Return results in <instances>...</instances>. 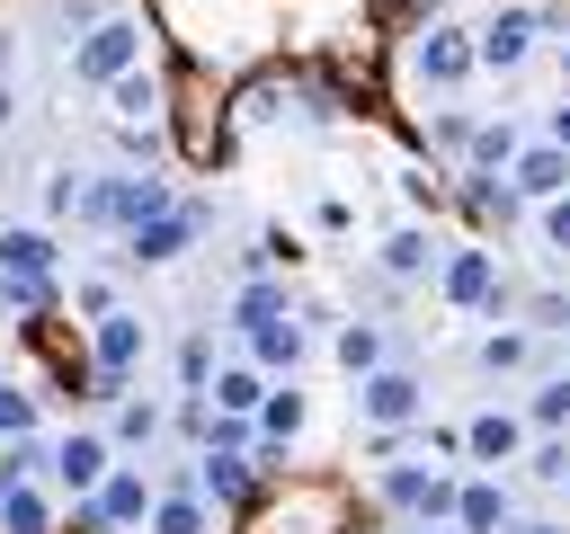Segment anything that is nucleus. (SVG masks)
Wrapping results in <instances>:
<instances>
[{"label":"nucleus","instance_id":"1","mask_svg":"<svg viewBox=\"0 0 570 534\" xmlns=\"http://www.w3.org/2000/svg\"><path fill=\"white\" fill-rule=\"evenodd\" d=\"M374 498H383V507H401V516H419V525H454L463 481H454V472H436V463H392V472L374 481Z\"/></svg>","mask_w":570,"mask_h":534},{"label":"nucleus","instance_id":"2","mask_svg":"<svg viewBox=\"0 0 570 534\" xmlns=\"http://www.w3.org/2000/svg\"><path fill=\"white\" fill-rule=\"evenodd\" d=\"M125 71H142V36H134V18H98V27L71 44V80H98V89H116Z\"/></svg>","mask_w":570,"mask_h":534},{"label":"nucleus","instance_id":"3","mask_svg":"<svg viewBox=\"0 0 570 534\" xmlns=\"http://www.w3.org/2000/svg\"><path fill=\"white\" fill-rule=\"evenodd\" d=\"M419 409H428V383H419L410 365H383V374H365V383H356V418H365L374 436H401Z\"/></svg>","mask_w":570,"mask_h":534},{"label":"nucleus","instance_id":"4","mask_svg":"<svg viewBox=\"0 0 570 534\" xmlns=\"http://www.w3.org/2000/svg\"><path fill=\"white\" fill-rule=\"evenodd\" d=\"M436 294L454 303V312H508V285H499V258L490 249H445V267H436Z\"/></svg>","mask_w":570,"mask_h":534},{"label":"nucleus","instance_id":"5","mask_svg":"<svg viewBox=\"0 0 570 534\" xmlns=\"http://www.w3.org/2000/svg\"><path fill=\"white\" fill-rule=\"evenodd\" d=\"M134 365H142V320H134V312H107L98 338H89V383H98L107 400H125Z\"/></svg>","mask_w":570,"mask_h":534},{"label":"nucleus","instance_id":"6","mask_svg":"<svg viewBox=\"0 0 570 534\" xmlns=\"http://www.w3.org/2000/svg\"><path fill=\"white\" fill-rule=\"evenodd\" d=\"M534 27H543V9H525V0L490 9V18L472 27V53H481V71H517V62L534 53Z\"/></svg>","mask_w":570,"mask_h":534},{"label":"nucleus","instance_id":"7","mask_svg":"<svg viewBox=\"0 0 570 534\" xmlns=\"http://www.w3.org/2000/svg\"><path fill=\"white\" fill-rule=\"evenodd\" d=\"M80 507L98 516V534H116V525H151L160 490H151V472H142V463H116V472L98 481V498H80Z\"/></svg>","mask_w":570,"mask_h":534},{"label":"nucleus","instance_id":"8","mask_svg":"<svg viewBox=\"0 0 570 534\" xmlns=\"http://www.w3.org/2000/svg\"><path fill=\"white\" fill-rule=\"evenodd\" d=\"M410 71H419L428 89H454V80H472V71H481V53H472V36H463V27H428V36L410 44Z\"/></svg>","mask_w":570,"mask_h":534},{"label":"nucleus","instance_id":"9","mask_svg":"<svg viewBox=\"0 0 570 534\" xmlns=\"http://www.w3.org/2000/svg\"><path fill=\"white\" fill-rule=\"evenodd\" d=\"M116 472V445L107 436H89V427H71L62 445H53V481L71 490V498H98V481Z\"/></svg>","mask_w":570,"mask_h":534},{"label":"nucleus","instance_id":"10","mask_svg":"<svg viewBox=\"0 0 570 534\" xmlns=\"http://www.w3.org/2000/svg\"><path fill=\"white\" fill-rule=\"evenodd\" d=\"M508 187H517L525 205H552V196H570V151H561V142H534V151H517V160H508Z\"/></svg>","mask_w":570,"mask_h":534},{"label":"nucleus","instance_id":"11","mask_svg":"<svg viewBox=\"0 0 570 534\" xmlns=\"http://www.w3.org/2000/svg\"><path fill=\"white\" fill-rule=\"evenodd\" d=\"M463 454H472V463H517V454H525V409H481V418H463Z\"/></svg>","mask_w":570,"mask_h":534},{"label":"nucleus","instance_id":"12","mask_svg":"<svg viewBox=\"0 0 570 534\" xmlns=\"http://www.w3.org/2000/svg\"><path fill=\"white\" fill-rule=\"evenodd\" d=\"M249 481H258V463H249V454H232V445H205V454H196V490H205L214 507H240V498H249Z\"/></svg>","mask_w":570,"mask_h":534},{"label":"nucleus","instance_id":"13","mask_svg":"<svg viewBox=\"0 0 570 534\" xmlns=\"http://www.w3.org/2000/svg\"><path fill=\"white\" fill-rule=\"evenodd\" d=\"M196 231H205V205H169V214H151V222L134 231V258H151V267H160V258H178Z\"/></svg>","mask_w":570,"mask_h":534},{"label":"nucleus","instance_id":"14","mask_svg":"<svg viewBox=\"0 0 570 534\" xmlns=\"http://www.w3.org/2000/svg\"><path fill=\"white\" fill-rule=\"evenodd\" d=\"M53 231L45 222H18V231H0V276H53Z\"/></svg>","mask_w":570,"mask_h":534},{"label":"nucleus","instance_id":"15","mask_svg":"<svg viewBox=\"0 0 570 534\" xmlns=\"http://www.w3.org/2000/svg\"><path fill=\"white\" fill-rule=\"evenodd\" d=\"M436 267H445V240H436V231H419V222H410V231H392V240H383V276H401V285H410V276H436Z\"/></svg>","mask_w":570,"mask_h":534},{"label":"nucleus","instance_id":"16","mask_svg":"<svg viewBox=\"0 0 570 534\" xmlns=\"http://www.w3.org/2000/svg\"><path fill=\"white\" fill-rule=\"evenodd\" d=\"M499 525H508V481H463L454 534H499Z\"/></svg>","mask_w":570,"mask_h":534},{"label":"nucleus","instance_id":"17","mask_svg":"<svg viewBox=\"0 0 570 534\" xmlns=\"http://www.w3.org/2000/svg\"><path fill=\"white\" fill-rule=\"evenodd\" d=\"M249 356H258V374H294V365H303V320L285 312V320L249 329Z\"/></svg>","mask_w":570,"mask_h":534},{"label":"nucleus","instance_id":"18","mask_svg":"<svg viewBox=\"0 0 570 534\" xmlns=\"http://www.w3.org/2000/svg\"><path fill=\"white\" fill-rule=\"evenodd\" d=\"M151 534H214V498L187 481V490H169L160 507H151Z\"/></svg>","mask_w":570,"mask_h":534},{"label":"nucleus","instance_id":"19","mask_svg":"<svg viewBox=\"0 0 570 534\" xmlns=\"http://www.w3.org/2000/svg\"><path fill=\"white\" fill-rule=\"evenodd\" d=\"M294 303H285V285L276 276H249L240 294H232V329H267V320H285Z\"/></svg>","mask_w":570,"mask_h":534},{"label":"nucleus","instance_id":"20","mask_svg":"<svg viewBox=\"0 0 570 534\" xmlns=\"http://www.w3.org/2000/svg\"><path fill=\"white\" fill-rule=\"evenodd\" d=\"M338 365H347L356 383H365V374H383V365H392L383 329H374V320H338Z\"/></svg>","mask_w":570,"mask_h":534},{"label":"nucleus","instance_id":"21","mask_svg":"<svg viewBox=\"0 0 570 534\" xmlns=\"http://www.w3.org/2000/svg\"><path fill=\"white\" fill-rule=\"evenodd\" d=\"M0 534H53V498L27 481V490H0Z\"/></svg>","mask_w":570,"mask_h":534},{"label":"nucleus","instance_id":"22","mask_svg":"<svg viewBox=\"0 0 570 534\" xmlns=\"http://www.w3.org/2000/svg\"><path fill=\"white\" fill-rule=\"evenodd\" d=\"M472 356H481V374H525L534 365V329H490Z\"/></svg>","mask_w":570,"mask_h":534},{"label":"nucleus","instance_id":"23","mask_svg":"<svg viewBox=\"0 0 570 534\" xmlns=\"http://www.w3.org/2000/svg\"><path fill=\"white\" fill-rule=\"evenodd\" d=\"M205 400H214V409H232V418H249V409H258V400H267V383H258V365H223V374H214V392H205Z\"/></svg>","mask_w":570,"mask_h":534},{"label":"nucleus","instance_id":"24","mask_svg":"<svg viewBox=\"0 0 570 534\" xmlns=\"http://www.w3.org/2000/svg\"><path fill=\"white\" fill-rule=\"evenodd\" d=\"M107 98H116V116H125V125H151V116H160V80H151V71H125Z\"/></svg>","mask_w":570,"mask_h":534},{"label":"nucleus","instance_id":"25","mask_svg":"<svg viewBox=\"0 0 570 534\" xmlns=\"http://www.w3.org/2000/svg\"><path fill=\"white\" fill-rule=\"evenodd\" d=\"M463 151H472V178H490V169H508V160H517V125H472V142H463Z\"/></svg>","mask_w":570,"mask_h":534},{"label":"nucleus","instance_id":"26","mask_svg":"<svg viewBox=\"0 0 570 534\" xmlns=\"http://www.w3.org/2000/svg\"><path fill=\"white\" fill-rule=\"evenodd\" d=\"M525 427H543V436H561V427H570V374L534 383V400H525Z\"/></svg>","mask_w":570,"mask_h":534},{"label":"nucleus","instance_id":"27","mask_svg":"<svg viewBox=\"0 0 570 534\" xmlns=\"http://www.w3.org/2000/svg\"><path fill=\"white\" fill-rule=\"evenodd\" d=\"M169 418H160V400H116V436L107 445H151Z\"/></svg>","mask_w":570,"mask_h":534},{"label":"nucleus","instance_id":"28","mask_svg":"<svg viewBox=\"0 0 570 534\" xmlns=\"http://www.w3.org/2000/svg\"><path fill=\"white\" fill-rule=\"evenodd\" d=\"M18 436H36V392L0 383V445H18Z\"/></svg>","mask_w":570,"mask_h":534},{"label":"nucleus","instance_id":"29","mask_svg":"<svg viewBox=\"0 0 570 534\" xmlns=\"http://www.w3.org/2000/svg\"><path fill=\"white\" fill-rule=\"evenodd\" d=\"M258 427H267V445H285V436L303 427V392H267V400H258Z\"/></svg>","mask_w":570,"mask_h":534},{"label":"nucleus","instance_id":"30","mask_svg":"<svg viewBox=\"0 0 570 534\" xmlns=\"http://www.w3.org/2000/svg\"><path fill=\"white\" fill-rule=\"evenodd\" d=\"M178 383H187V392L214 383V338H187V347H178Z\"/></svg>","mask_w":570,"mask_h":534},{"label":"nucleus","instance_id":"31","mask_svg":"<svg viewBox=\"0 0 570 534\" xmlns=\"http://www.w3.org/2000/svg\"><path fill=\"white\" fill-rule=\"evenodd\" d=\"M534 231H543V249H561V258H570V196H552V205L534 214Z\"/></svg>","mask_w":570,"mask_h":534},{"label":"nucleus","instance_id":"32","mask_svg":"<svg viewBox=\"0 0 570 534\" xmlns=\"http://www.w3.org/2000/svg\"><path fill=\"white\" fill-rule=\"evenodd\" d=\"M0 303L9 312H45V276H0Z\"/></svg>","mask_w":570,"mask_h":534},{"label":"nucleus","instance_id":"33","mask_svg":"<svg viewBox=\"0 0 570 534\" xmlns=\"http://www.w3.org/2000/svg\"><path fill=\"white\" fill-rule=\"evenodd\" d=\"M80 187H89V178H71V169H62V178L45 187V214H53V222H62V214H80Z\"/></svg>","mask_w":570,"mask_h":534},{"label":"nucleus","instance_id":"34","mask_svg":"<svg viewBox=\"0 0 570 534\" xmlns=\"http://www.w3.org/2000/svg\"><path fill=\"white\" fill-rule=\"evenodd\" d=\"M534 481H570V445H561V436L534 445Z\"/></svg>","mask_w":570,"mask_h":534},{"label":"nucleus","instance_id":"35","mask_svg":"<svg viewBox=\"0 0 570 534\" xmlns=\"http://www.w3.org/2000/svg\"><path fill=\"white\" fill-rule=\"evenodd\" d=\"M525 329H570V303H561V294H534V303H525Z\"/></svg>","mask_w":570,"mask_h":534},{"label":"nucleus","instance_id":"36","mask_svg":"<svg viewBox=\"0 0 570 534\" xmlns=\"http://www.w3.org/2000/svg\"><path fill=\"white\" fill-rule=\"evenodd\" d=\"M0 125H9V36H0Z\"/></svg>","mask_w":570,"mask_h":534},{"label":"nucleus","instance_id":"37","mask_svg":"<svg viewBox=\"0 0 570 534\" xmlns=\"http://www.w3.org/2000/svg\"><path fill=\"white\" fill-rule=\"evenodd\" d=\"M552 142H561V151H570V107H552Z\"/></svg>","mask_w":570,"mask_h":534},{"label":"nucleus","instance_id":"38","mask_svg":"<svg viewBox=\"0 0 570 534\" xmlns=\"http://www.w3.org/2000/svg\"><path fill=\"white\" fill-rule=\"evenodd\" d=\"M517 534H561V525H517Z\"/></svg>","mask_w":570,"mask_h":534},{"label":"nucleus","instance_id":"39","mask_svg":"<svg viewBox=\"0 0 570 534\" xmlns=\"http://www.w3.org/2000/svg\"><path fill=\"white\" fill-rule=\"evenodd\" d=\"M561 80H570V36H561Z\"/></svg>","mask_w":570,"mask_h":534},{"label":"nucleus","instance_id":"40","mask_svg":"<svg viewBox=\"0 0 570 534\" xmlns=\"http://www.w3.org/2000/svg\"><path fill=\"white\" fill-rule=\"evenodd\" d=\"M436 534H454V525H436Z\"/></svg>","mask_w":570,"mask_h":534},{"label":"nucleus","instance_id":"41","mask_svg":"<svg viewBox=\"0 0 570 534\" xmlns=\"http://www.w3.org/2000/svg\"><path fill=\"white\" fill-rule=\"evenodd\" d=\"M561 490H570V481H561Z\"/></svg>","mask_w":570,"mask_h":534}]
</instances>
